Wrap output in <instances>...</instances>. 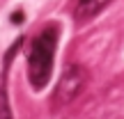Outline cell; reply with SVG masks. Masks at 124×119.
<instances>
[{"instance_id":"6da1fadb","label":"cell","mask_w":124,"mask_h":119,"mask_svg":"<svg viewBox=\"0 0 124 119\" xmlns=\"http://www.w3.org/2000/svg\"><path fill=\"white\" fill-rule=\"evenodd\" d=\"M60 30L58 25H48L35 37L30 55H28V76L35 89H44L53 73V55L58 46Z\"/></svg>"},{"instance_id":"7a4b0ae2","label":"cell","mask_w":124,"mask_h":119,"mask_svg":"<svg viewBox=\"0 0 124 119\" xmlns=\"http://www.w3.org/2000/svg\"><path fill=\"white\" fill-rule=\"evenodd\" d=\"M85 85H87V71L80 64H67L55 89V103H62V105L71 103L74 98L80 96Z\"/></svg>"},{"instance_id":"3957f363","label":"cell","mask_w":124,"mask_h":119,"mask_svg":"<svg viewBox=\"0 0 124 119\" xmlns=\"http://www.w3.org/2000/svg\"><path fill=\"white\" fill-rule=\"evenodd\" d=\"M108 5H110V0H78V5L74 9V16H76V21H90L99 12H103Z\"/></svg>"},{"instance_id":"277c9868","label":"cell","mask_w":124,"mask_h":119,"mask_svg":"<svg viewBox=\"0 0 124 119\" xmlns=\"http://www.w3.org/2000/svg\"><path fill=\"white\" fill-rule=\"evenodd\" d=\"M0 119H14L9 96H7V87H5V76H2V85H0Z\"/></svg>"},{"instance_id":"5b68a950","label":"cell","mask_w":124,"mask_h":119,"mask_svg":"<svg viewBox=\"0 0 124 119\" xmlns=\"http://www.w3.org/2000/svg\"><path fill=\"white\" fill-rule=\"evenodd\" d=\"M12 23H14V25H21V23H23V12H21V9H16V12L12 14Z\"/></svg>"}]
</instances>
